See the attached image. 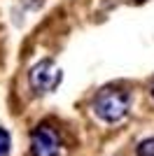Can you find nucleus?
Listing matches in <instances>:
<instances>
[{"label":"nucleus","instance_id":"2","mask_svg":"<svg viewBox=\"0 0 154 156\" xmlns=\"http://www.w3.org/2000/svg\"><path fill=\"white\" fill-rule=\"evenodd\" d=\"M61 79H63V72H61V68L56 65V61H51V58L38 61V63L28 70V84H31L33 93H38V96L56 91V86L61 84Z\"/></svg>","mask_w":154,"mask_h":156},{"label":"nucleus","instance_id":"5","mask_svg":"<svg viewBox=\"0 0 154 156\" xmlns=\"http://www.w3.org/2000/svg\"><path fill=\"white\" fill-rule=\"evenodd\" d=\"M9 144H12V137L5 128H0V156H7L9 154Z\"/></svg>","mask_w":154,"mask_h":156},{"label":"nucleus","instance_id":"3","mask_svg":"<svg viewBox=\"0 0 154 156\" xmlns=\"http://www.w3.org/2000/svg\"><path fill=\"white\" fill-rule=\"evenodd\" d=\"M61 135L49 124H40L31 135V151L33 156H58L61 154Z\"/></svg>","mask_w":154,"mask_h":156},{"label":"nucleus","instance_id":"4","mask_svg":"<svg viewBox=\"0 0 154 156\" xmlns=\"http://www.w3.org/2000/svg\"><path fill=\"white\" fill-rule=\"evenodd\" d=\"M135 154H138V156H154V137H145V140H140Z\"/></svg>","mask_w":154,"mask_h":156},{"label":"nucleus","instance_id":"6","mask_svg":"<svg viewBox=\"0 0 154 156\" xmlns=\"http://www.w3.org/2000/svg\"><path fill=\"white\" fill-rule=\"evenodd\" d=\"M24 2H26V7H28V9H38L45 0H24Z\"/></svg>","mask_w":154,"mask_h":156},{"label":"nucleus","instance_id":"1","mask_svg":"<svg viewBox=\"0 0 154 156\" xmlns=\"http://www.w3.org/2000/svg\"><path fill=\"white\" fill-rule=\"evenodd\" d=\"M96 117L108 121V124H115V121H122L128 114V107H131V96L124 89H117V86H105L94 96V103H91Z\"/></svg>","mask_w":154,"mask_h":156},{"label":"nucleus","instance_id":"7","mask_svg":"<svg viewBox=\"0 0 154 156\" xmlns=\"http://www.w3.org/2000/svg\"><path fill=\"white\" fill-rule=\"evenodd\" d=\"M152 96H154V84H152Z\"/></svg>","mask_w":154,"mask_h":156}]
</instances>
